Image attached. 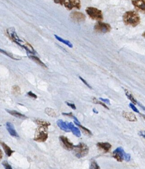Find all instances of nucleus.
Masks as SVG:
<instances>
[{
	"label": "nucleus",
	"instance_id": "7",
	"mask_svg": "<svg viewBox=\"0 0 145 169\" xmlns=\"http://www.w3.org/2000/svg\"><path fill=\"white\" fill-rule=\"evenodd\" d=\"M63 5L69 10L74 9H80L82 7L80 0H66Z\"/></svg>",
	"mask_w": 145,
	"mask_h": 169
},
{
	"label": "nucleus",
	"instance_id": "32",
	"mask_svg": "<svg viewBox=\"0 0 145 169\" xmlns=\"http://www.w3.org/2000/svg\"><path fill=\"white\" fill-rule=\"evenodd\" d=\"M129 106L131 107V109H132L134 112H137V113H139V111L138 109L136 108V106H135L133 103H130Z\"/></svg>",
	"mask_w": 145,
	"mask_h": 169
},
{
	"label": "nucleus",
	"instance_id": "10",
	"mask_svg": "<svg viewBox=\"0 0 145 169\" xmlns=\"http://www.w3.org/2000/svg\"><path fill=\"white\" fill-rule=\"evenodd\" d=\"M60 141L62 143V145L66 149L68 150H72L74 148V145L67 137L61 135L59 137Z\"/></svg>",
	"mask_w": 145,
	"mask_h": 169
},
{
	"label": "nucleus",
	"instance_id": "35",
	"mask_svg": "<svg viewBox=\"0 0 145 169\" xmlns=\"http://www.w3.org/2000/svg\"><path fill=\"white\" fill-rule=\"evenodd\" d=\"M66 104L67 106H69L71 107L72 109L74 110H75L76 109V107L75 105L73 104V103H69L68 102H66Z\"/></svg>",
	"mask_w": 145,
	"mask_h": 169
},
{
	"label": "nucleus",
	"instance_id": "9",
	"mask_svg": "<svg viewBox=\"0 0 145 169\" xmlns=\"http://www.w3.org/2000/svg\"><path fill=\"white\" fill-rule=\"evenodd\" d=\"M125 154L124 150L122 147H118L113 152V157L118 162H122L124 160Z\"/></svg>",
	"mask_w": 145,
	"mask_h": 169
},
{
	"label": "nucleus",
	"instance_id": "1",
	"mask_svg": "<svg viewBox=\"0 0 145 169\" xmlns=\"http://www.w3.org/2000/svg\"><path fill=\"white\" fill-rule=\"evenodd\" d=\"M7 33L11 40L16 44L24 49L28 53L31 55H35L36 52L33 47L31 46L28 42L26 41L23 40L18 36L16 33L15 29L13 27H10L7 29Z\"/></svg>",
	"mask_w": 145,
	"mask_h": 169
},
{
	"label": "nucleus",
	"instance_id": "5",
	"mask_svg": "<svg viewBox=\"0 0 145 169\" xmlns=\"http://www.w3.org/2000/svg\"><path fill=\"white\" fill-rule=\"evenodd\" d=\"M87 14L90 18L93 20L101 21L103 19V16L102 11L94 7H87L86 9Z\"/></svg>",
	"mask_w": 145,
	"mask_h": 169
},
{
	"label": "nucleus",
	"instance_id": "25",
	"mask_svg": "<svg viewBox=\"0 0 145 169\" xmlns=\"http://www.w3.org/2000/svg\"><path fill=\"white\" fill-rule=\"evenodd\" d=\"M45 112L46 114L51 117H56L57 114L53 109L51 108H46L45 109Z\"/></svg>",
	"mask_w": 145,
	"mask_h": 169
},
{
	"label": "nucleus",
	"instance_id": "2",
	"mask_svg": "<svg viewBox=\"0 0 145 169\" xmlns=\"http://www.w3.org/2000/svg\"><path fill=\"white\" fill-rule=\"evenodd\" d=\"M122 18L125 24L132 27H136L141 22L139 14L135 11H127L124 13Z\"/></svg>",
	"mask_w": 145,
	"mask_h": 169
},
{
	"label": "nucleus",
	"instance_id": "15",
	"mask_svg": "<svg viewBox=\"0 0 145 169\" xmlns=\"http://www.w3.org/2000/svg\"><path fill=\"white\" fill-rule=\"evenodd\" d=\"M122 116L126 120L130 122H136L137 121V118L136 115L132 112L123 111L122 113Z\"/></svg>",
	"mask_w": 145,
	"mask_h": 169
},
{
	"label": "nucleus",
	"instance_id": "6",
	"mask_svg": "<svg viewBox=\"0 0 145 169\" xmlns=\"http://www.w3.org/2000/svg\"><path fill=\"white\" fill-rule=\"evenodd\" d=\"M94 30L97 32L101 33H107L111 30V26L109 24L99 21L95 25Z\"/></svg>",
	"mask_w": 145,
	"mask_h": 169
},
{
	"label": "nucleus",
	"instance_id": "40",
	"mask_svg": "<svg viewBox=\"0 0 145 169\" xmlns=\"http://www.w3.org/2000/svg\"><path fill=\"white\" fill-rule=\"evenodd\" d=\"M137 103H138L139 106H140V107H141L142 108H143V109L144 110H145V107H144V106H143L142 105V104H140V103L137 102Z\"/></svg>",
	"mask_w": 145,
	"mask_h": 169
},
{
	"label": "nucleus",
	"instance_id": "24",
	"mask_svg": "<svg viewBox=\"0 0 145 169\" xmlns=\"http://www.w3.org/2000/svg\"><path fill=\"white\" fill-rule=\"evenodd\" d=\"M0 52L3 53V54L5 55V56H9V57H10L11 59H14V60H20V59H18V58L15 57L12 53L8 52L7 51H5L4 49H0Z\"/></svg>",
	"mask_w": 145,
	"mask_h": 169
},
{
	"label": "nucleus",
	"instance_id": "17",
	"mask_svg": "<svg viewBox=\"0 0 145 169\" xmlns=\"http://www.w3.org/2000/svg\"><path fill=\"white\" fill-rule=\"evenodd\" d=\"M57 126L60 128V129L66 131V132H70V130L69 127L68 126L67 122H64L63 120H58L57 121Z\"/></svg>",
	"mask_w": 145,
	"mask_h": 169
},
{
	"label": "nucleus",
	"instance_id": "23",
	"mask_svg": "<svg viewBox=\"0 0 145 169\" xmlns=\"http://www.w3.org/2000/svg\"><path fill=\"white\" fill-rule=\"evenodd\" d=\"M74 123H75L76 125H77L80 128V129H82V130L83 131V132L84 134H86L87 135H92V133L88 129H87L86 127L83 126L82 125H80V124L76 122H74Z\"/></svg>",
	"mask_w": 145,
	"mask_h": 169
},
{
	"label": "nucleus",
	"instance_id": "27",
	"mask_svg": "<svg viewBox=\"0 0 145 169\" xmlns=\"http://www.w3.org/2000/svg\"><path fill=\"white\" fill-rule=\"evenodd\" d=\"M90 169H100V168L95 161H93L91 163Z\"/></svg>",
	"mask_w": 145,
	"mask_h": 169
},
{
	"label": "nucleus",
	"instance_id": "26",
	"mask_svg": "<svg viewBox=\"0 0 145 169\" xmlns=\"http://www.w3.org/2000/svg\"><path fill=\"white\" fill-rule=\"evenodd\" d=\"M12 92L13 94L17 95L20 94V88L17 85H14L12 88Z\"/></svg>",
	"mask_w": 145,
	"mask_h": 169
},
{
	"label": "nucleus",
	"instance_id": "38",
	"mask_svg": "<svg viewBox=\"0 0 145 169\" xmlns=\"http://www.w3.org/2000/svg\"><path fill=\"white\" fill-rule=\"evenodd\" d=\"M139 135H141V136H142L143 138H145V133H144V131H140Z\"/></svg>",
	"mask_w": 145,
	"mask_h": 169
},
{
	"label": "nucleus",
	"instance_id": "4",
	"mask_svg": "<svg viewBox=\"0 0 145 169\" xmlns=\"http://www.w3.org/2000/svg\"><path fill=\"white\" fill-rule=\"evenodd\" d=\"M75 155L78 158L84 157L88 154L89 148L84 143H80L77 146H74L72 149Z\"/></svg>",
	"mask_w": 145,
	"mask_h": 169
},
{
	"label": "nucleus",
	"instance_id": "37",
	"mask_svg": "<svg viewBox=\"0 0 145 169\" xmlns=\"http://www.w3.org/2000/svg\"><path fill=\"white\" fill-rule=\"evenodd\" d=\"M62 114L64 115H66V116H69V117H73V115H72V112H70V113H62Z\"/></svg>",
	"mask_w": 145,
	"mask_h": 169
},
{
	"label": "nucleus",
	"instance_id": "11",
	"mask_svg": "<svg viewBox=\"0 0 145 169\" xmlns=\"http://www.w3.org/2000/svg\"><path fill=\"white\" fill-rule=\"evenodd\" d=\"M132 4L136 9L142 12H144L145 10V0H132Z\"/></svg>",
	"mask_w": 145,
	"mask_h": 169
},
{
	"label": "nucleus",
	"instance_id": "34",
	"mask_svg": "<svg viewBox=\"0 0 145 169\" xmlns=\"http://www.w3.org/2000/svg\"><path fill=\"white\" fill-rule=\"evenodd\" d=\"M79 78L80 79V80H81V81H82V82L84 84H86V86H87L89 88H92V87L90 86V84L87 83V82L85 80L83 79L81 77H80Z\"/></svg>",
	"mask_w": 145,
	"mask_h": 169
},
{
	"label": "nucleus",
	"instance_id": "31",
	"mask_svg": "<svg viewBox=\"0 0 145 169\" xmlns=\"http://www.w3.org/2000/svg\"><path fill=\"white\" fill-rule=\"evenodd\" d=\"M27 95H28L30 98H33V99H37V95H36L35 94L32 92H27Z\"/></svg>",
	"mask_w": 145,
	"mask_h": 169
},
{
	"label": "nucleus",
	"instance_id": "20",
	"mask_svg": "<svg viewBox=\"0 0 145 169\" xmlns=\"http://www.w3.org/2000/svg\"><path fill=\"white\" fill-rule=\"evenodd\" d=\"M124 91H125L126 95L127 98L133 103V104H137V100H136V99H135L133 95H132V94H131V92H130L129 91H128V90H126V89H125Z\"/></svg>",
	"mask_w": 145,
	"mask_h": 169
},
{
	"label": "nucleus",
	"instance_id": "13",
	"mask_svg": "<svg viewBox=\"0 0 145 169\" xmlns=\"http://www.w3.org/2000/svg\"><path fill=\"white\" fill-rule=\"evenodd\" d=\"M6 128H7V130L9 131L10 135L14 137H18V135L17 132L16 131V129L14 128V126L13 124L10 122H7L6 124Z\"/></svg>",
	"mask_w": 145,
	"mask_h": 169
},
{
	"label": "nucleus",
	"instance_id": "8",
	"mask_svg": "<svg viewBox=\"0 0 145 169\" xmlns=\"http://www.w3.org/2000/svg\"><path fill=\"white\" fill-rule=\"evenodd\" d=\"M70 18L74 22H82L85 21L86 16L83 13L79 12H73L70 15Z\"/></svg>",
	"mask_w": 145,
	"mask_h": 169
},
{
	"label": "nucleus",
	"instance_id": "18",
	"mask_svg": "<svg viewBox=\"0 0 145 169\" xmlns=\"http://www.w3.org/2000/svg\"><path fill=\"white\" fill-rule=\"evenodd\" d=\"M28 56L30 59L33 60L37 64H38V65H40L41 67L44 68H48L47 65H45V64L43 63V61H41L39 57L35 56L34 55H28Z\"/></svg>",
	"mask_w": 145,
	"mask_h": 169
},
{
	"label": "nucleus",
	"instance_id": "33",
	"mask_svg": "<svg viewBox=\"0 0 145 169\" xmlns=\"http://www.w3.org/2000/svg\"><path fill=\"white\" fill-rule=\"evenodd\" d=\"M53 1L56 4H60L61 5H63L66 0H53Z\"/></svg>",
	"mask_w": 145,
	"mask_h": 169
},
{
	"label": "nucleus",
	"instance_id": "16",
	"mask_svg": "<svg viewBox=\"0 0 145 169\" xmlns=\"http://www.w3.org/2000/svg\"><path fill=\"white\" fill-rule=\"evenodd\" d=\"M67 124L68 126L69 127L70 131H72V134H74V135H76V137H78V138L80 137L81 133H80V130L78 129V128L74 126V124L72 122H67Z\"/></svg>",
	"mask_w": 145,
	"mask_h": 169
},
{
	"label": "nucleus",
	"instance_id": "21",
	"mask_svg": "<svg viewBox=\"0 0 145 169\" xmlns=\"http://www.w3.org/2000/svg\"><path fill=\"white\" fill-rule=\"evenodd\" d=\"M55 37L56 39H57V40H58L59 41H60V42H62V43H64V44L66 45L67 46H68V47H70L71 48H72V44L70 41L68 40H64V39H62L61 37L58 36L56 35H55Z\"/></svg>",
	"mask_w": 145,
	"mask_h": 169
},
{
	"label": "nucleus",
	"instance_id": "29",
	"mask_svg": "<svg viewBox=\"0 0 145 169\" xmlns=\"http://www.w3.org/2000/svg\"><path fill=\"white\" fill-rule=\"evenodd\" d=\"M2 165L4 166V168H5V169H12V166L6 161L3 162L2 163Z\"/></svg>",
	"mask_w": 145,
	"mask_h": 169
},
{
	"label": "nucleus",
	"instance_id": "30",
	"mask_svg": "<svg viewBox=\"0 0 145 169\" xmlns=\"http://www.w3.org/2000/svg\"><path fill=\"white\" fill-rule=\"evenodd\" d=\"M131 159V155L129 153H125L124 156V160H126V161H129Z\"/></svg>",
	"mask_w": 145,
	"mask_h": 169
},
{
	"label": "nucleus",
	"instance_id": "41",
	"mask_svg": "<svg viewBox=\"0 0 145 169\" xmlns=\"http://www.w3.org/2000/svg\"><path fill=\"white\" fill-rule=\"evenodd\" d=\"M93 112H95V113H98V111H96V110H95V108H94V109H93Z\"/></svg>",
	"mask_w": 145,
	"mask_h": 169
},
{
	"label": "nucleus",
	"instance_id": "22",
	"mask_svg": "<svg viewBox=\"0 0 145 169\" xmlns=\"http://www.w3.org/2000/svg\"><path fill=\"white\" fill-rule=\"evenodd\" d=\"M36 122L39 126L44 127L48 128V126L51 125V123L48 122L44 121V120H41V119H37L36 120Z\"/></svg>",
	"mask_w": 145,
	"mask_h": 169
},
{
	"label": "nucleus",
	"instance_id": "12",
	"mask_svg": "<svg viewBox=\"0 0 145 169\" xmlns=\"http://www.w3.org/2000/svg\"><path fill=\"white\" fill-rule=\"evenodd\" d=\"M97 146L99 149L104 153L109 152L111 147V145L109 142H98L97 143Z\"/></svg>",
	"mask_w": 145,
	"mask_h": 169
},
{
	"label": "nucleus",
	"instance_id": "36",
	"mask_svg": "<svg viewBox=\"0 0 145 169\" xmlns=\"http://www.w3.org/2000/svg\"><path fill=\"white\" fill-rule=\"evenodd\" d=\"M99 99L100 100H102V102H104L106 103H107V104H110V100H109V99H103V98H99Z\"/></svg>",
	"mask_w": 145,
	"mask_h": 169
},
{
	"label": "nucleus",
	"instance_id": "28",
	"mask_svg": "<svg viewBox=\"0 0 145 169\" xmlns=\"http://www.w3.org/2000/svg\"><path fill=\"white\" fill-rule=\"evenodd\" d=\"M93 102L95 103V104H100L101 106H103L104 107H105V108L106 109H109L108 107L106 105V104H104V103L102 102H100V101H99V100H97V99H95V98H93Z\"/></svg>",
	"mask_w": 145,
	"mask_h": 169
},
{
	"label": "nucleus",
	"instance_id": "14",
	"mask_svg": "<svg viewBox=\"0 0 145 169\" xmlns=\"http://www.w3.org/2000/svg\"><path fill=\"white\" fill-rule=\"evenodd\" d=\"M5 110L8 113H9V114L16 117V118H17L20 119H22V120H24V119H26L27 118V116H25L24 115L22 114L21 113H19L17 111L12 110H9V109H5Z\"/></svg>",
	"mask_w": 145,
	"mask_h": 169
},
{
	"label": "nucleus",
	"instance_id": "39",
	"mask_svg": "<svg viewBox=\"0 0 145 169\" xmlns=\"http://www.w3.org/2000/svg\"><path fill=\"white\" fill-rule=\"evenodd\" d=\"M3 152H2V151L0 149V160L2 159V158L3 157Z\"/></svg>",
	"mask_w": 145,
	"mask_h": 169
},
{
	"label": "nucleus",
	"instance_id": "19",
	"mask_svg": "<svg viewBox=\"0 0 145 169\" xmlns=\"http://www.w3.org/2000/svg\"><path fill=\"white\" fill-rule=\"evenodd\" d=\"M0 145H1L3 147L4 151H5V154H6V155L9 156V157L11 156L12 154L13 153V152H14L13 150H12L11 149V148L7 144H5V142H4L0 141Z\"/></svg>",
	"mask_w": 145,
	"mask_h": 169
},
{
	"label": "nucleus",
	"instance_id": "3",
	"mask_svg": "<svg viewBox=\"0 0 145 169\" xmlns=\"http://www.w3.org/2000/svg\"><path fill=\"white\" fill-rule=\"evenodd\" d=\"M48 138V128L41 126L38 127L35 132L34 141L39 142H44L47 141Z\"/></svg>",
	"mask_w": 145,
	"mask_h": 169
}]
</instances>
